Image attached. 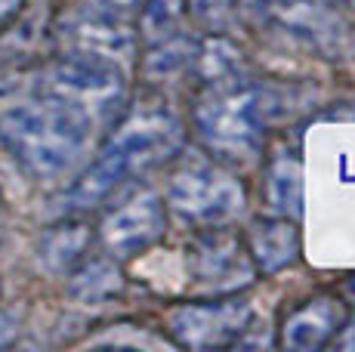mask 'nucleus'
<instances>
[{"label": "nucleus", "instance_id": "1", "mask_svg": "<svg viewBox=\"0 0 355 352\" xmlns=\"http://www.w3.org/2000/svg\"><path fill=\"white\" fill-rule=\"evenodd\" d=\"M93 121L56 96L6 108L0 114V146L28 176L56 179L80 164L93 139Z\"/></svg>", "mask_w": 355, "mask_h": 352}, {"label": "nucleus", "instance_id": "2", "mask_svg": "<svg viewBox=\"0 0 355 352\" xmlns=\"http://www.w3.org/2000/svg\"><path fill=\"white\" fill-rule=\"evenodd\" d=\"M282 112L284 99L275 90L238 80L210 90V96L195 108V137L220 164H250L263 152L266 137Z\"/></svg>", "mask_w": 355, "mask_h": 352}, {"label": "nucleus", "instance_id": "3", "mask_svg": "<svg viewBox=\"0 0 355 352\" xmlns=\"http://www.w3.org/2000/svg\"><path fill=\"white\" fill-rule=\"evenodd\" d=\"M44 93L80 108L93 124H99L121 112L127 99V80L121 65L68 50L59 62L50 65L44 78Z\"/></svg>", "mask_w": 355, "mask_h": 352}, {"label": "nucleus", "instance_id": "4", "mask_svg": "<svg viewBox=\"0 0 355 352\" xmlns=\"http://www.w3.org/2000/svg\"><path fill=\"white\" fill-rule=\"evenodd\" d=\"M182 142H186V130L176 114H170L167 108H136L114 127L112 139L99 155L112 161L130 182L133 176H142L170 161L182 148Z\"/></svg>", "mask_w": 355, "mask_h": 352}, {"label": "nucleus", "instance_id": "5", "mask_svg": "<svg viewBox=\"0 0 355 352\" xmlns=\"http://www.w3.org/2000/svg\"><path fill=\"white\" fill-rule=\"evenodd\" d=\"M167 204L176 216L195 226H223L248 204L244 186L220 161H195L173 173L167 186Z\"/></svg>", "mask_w": 355, "mask_h": 352}, {"label": "nucleus", "instance_id": "6", "mask_svg": "<svg viewBox=\"0 0 355 352\" xmlns=\"http://www.w3.org/2000/svg\"><path fill=\"white\" fill-rule=\"evenodd\" d=\"M189 272L201 288L214 294H238L257 275L248 245L223 226H204L189 250Z\"/></svg>", "mask_w": 355, "mask_h": 352}, {"label": "nucleus", "instance_id": "7", "mask_svg": "<svg viewBox=\"0 0 355 352\" xmlns=\"http://www.w3.org/2000/svg\"><path fill=\"white\" fill-rule=\"evenodd\" d=\"M254 309L241 297H226L214 303H186L170 313V334L180 346L214 349L238 343L248 331Z\"/></svg>", "mask_w": 355, "mask_h": 352}, {"label": "nucleus", "instance_id": "8", "mask_svg": "<svg viewBox=\"0 0 355 352\" xmlns=\"http://www.w3.org/2000/svg\"><path fill=\"white\" fill-rule=\"evenodd\" d=\"M167 232V207L155 192H136L105 213L99 226V241L114 260L146 254Z\"/></svg>", "mask_w": 355, "mask_h": 352}, {"label": "nucleus", "instance_id": "9", "mask_svg": "<svg viewBox=\"0 0 355 352\" xmlns=\"http://www.w3.org/2000/svg\"><path fill=\"white\" fill-rule=\"evenodd\" d=\"M62 35L71 53L96 56L114 65H124L136 53V35L127 25V19L105 16V12H96L90 6L65 25Z\"/></svg>", "mask_w": 355, "mask_h": 352}, {"label": "nucleus", "instance_id": "10", "mask_svg": "<svg viewBox=\"0 0 355 352\" xmlns=\"http://www.w3.org/2000/svg\"><path fill=\"white\" fill-rule=\"evenodd\" d=\"M346 322V300L312 297L282 322V346L293 352H315L337 337Z\"/></svg>", "mask_w": 355, "mask_h": 352}, {"label": "nucleus", "instance_id": "11", "mask_svg": "<svg viewBox=\"0 0 355 352\" xmlns=\"http://www.w3.org/2000/svg\"><path fill=\"white\" fill-rule=\"evenodd\" d=\"M248 254L257 272L278 275L300 260V229L288 216H257L248 229Z\"/></svg>", "mask_w": 355, "mask_h": 352}, {"label": "nucleus", "instance_id": "12", "mask_svg": "<svg viewBox=\"0 0 355 352\" xmlns=\"http://www.w3.org/2000/svg\"><path fill=\"white\" fill-rule=\"evenodd\" d=\"M93 232L90 222L78 220V216H65V220L53 222L37 241V260L50 275H68L87 260L93 247Z\"/></svg>", "mask_w": 355, "mask_h": 352}, {"label": "nucleus", "instance_id": "13", "mask_svg": "<svg viewBox=\"0 0 355 352\" xmlns=\"http://www.w3.org/2000/svg\"><path fill=\"white\" fill-rule=\"evenodd\" d=\"M275 22L284 25L293 37H300L306 46H312V50H318V53L343 50L346 25L327 10V3H322V0H297Z\"/></svg>", "mask_w": 355, "mask_h": 352}, {"label": "nucleus", "instance_id": "14", "mask_svg": "<svg viewBox=\"0 0 355 352\" xmlns=\"http://www.w3.org/2000/svg\"><path fill=\"white\" fill-rule=\"evenodd\" d=\"M266 204L288 220H300L303 213V161L291 148H282L266 164Z\"/></svg>", "mask_w": 355, "mask_h": 352}, {"label": "nucleus", "instance_id": "15", "mask_svg": "<svg viewBox=\"0 0 355 352\" xmlns=\"http://www.w3.org/2000/svg\"><path fill=\"white\" fill-rule=\"evenodd\" d=\"M121 290H124V272L112 254L84 260L78 269L68 272V297L84 306H102L121 297Z\"/></svg>", "mask_w": 355, "mask_h": 352}, {"label": "nucleus", "instance_id": "16", "mask_svg": "<svg viewBox=\"0 0 355 352\" xmlns=\"http://www.w3.org/2000/svg\"><path fill=\"white\" fill-rule=\"evenodd\" d=\"M192 69L198 71V78H201L210 90H216V87L238 84L235 78H241L244 59H241V50H238L232 40L220 37V35H210L207 40H198V53H195Z\"/></svg>", "mask_w": 355, "mask_h": 352}, {"label": "nucleus", "instance_id": "17", "mask_svg": "<svg viewBox=\"0 0 355 352\" xmlns=\"http://www.w3.org/2000/svg\"><path fill=\"white\" fill-rule=\"evenodd\" d=\"M195 53H198V40L176 31V35H170L164 40H155L152 44L148 56L142 59V74H146L148 80L173 78V74L192 69Z\"/></svg>", "mask_w": 355, "mask_h": 352}, {"label": "nucleus", "instance_id": "18", "mask_svg": "<svg viewBox=\"0 0 355 352\" xmlns=\"http://www.w3.org/2000/svg\"><path fill=\"white\" fill-rule=\"evenodd\" d=\"M186 12H189L186 0H146L142 10L136 12L139 16V37L155 44V40L176 35Z\"/></svg>", "mask_w": 355, "mask_h": 352}, {"label": "nucleus", "instance_id": "19", "mask_svg": "<svg viewBox=\"0 0 355 352\" xmlns=\"http://www.w3.org/2000/svg\"><path fill=\"white\" fill-rule=\"evenodd\" d=\"M186 6L195 22L207 28L210 35L226 31L235 19V0H186Z\"/></svg>", "mask_w": 355, "mask_h": 352}, {"label": "nucleus", "instance_id": "20", "mask_svg": "<svg viewBox=\"0 0 355 352\" xmlns=\"http://www.w3.org/2000/svg\"><path fill=\"white\" fill-rule=\"evenodd\" d=\"M293 3L297 0H235V10H241L250 22H275Z\"/></svg>", "mask_w": 355, "mask_h": 352}, {"label": "nucleus", "instance_id": "21", "mask_svg": "<svg viewBox=\"0 0 355 352\" xmlns=\"http://www.w3.org/2000/svg\"><path fill=\"white\" fill-rule=\"evenodd\" d=\"M146 0H90V10L96 12H105V16H114V19H130L142 10Z\"/></svg>", "mask_w": 355, "mask_h": 352}, {"label": "nucleus", "instance_id": "22", "mask_svg": "<svg viewBox=\"0 0 355 352\" xmlns=\"http://www.w3.org/2000/svg\"><path fill=\"white\" fill-rule=\"evenodd\" d=\"M334 346L346 349V352H355V318H346L343 322V328H340L337 337H334Z\"/></svg>", "mask_w": 355, "mask_h": 352}, {"label": "nucleus", "instance_id": "23", "mask_svg": "<svg viewBox=\"0 0 355 352\" xmlns=\"http://www.w3.org/2000/svg\"><path fill=\"white\" fill-rule=\"evenodd\" d=\"M16 337H19V324H16V318L0 313V349L12 346V343H16Z\"/></svg>", "mask_w": 355, "mask_h": 352}, {"label": "nucleus", "instance_id": "24", "mask_svg": "<svg viewBox=\"0 0 355 352\" xmlns=\"http://www.w3.org/2000/svg\"><path fill=\"white\" fill-rule=\"evenodd\" d=\"M25 0H0V31H6L12 25V19L22 12Z\"/></svg>", "mask_w": 355, "mask_h": 352}, {"label": "nucleus", "instance_id": "25", "mask_svg": "<svg viewBox=\"0 0 355 352\" xmlns=\"http://www.w3.org/2000/svg\"><path fill=\"white\" fill-rule=\"evenodd\" d=\"M343 300L349 303V306H355V275H352V279L343 284Z\"/></svg>", "mask_w": 355, "mask_h": 352}, {"label": "nucleus", "instance_id": "26", "mask_svg": "<svg viewBox=\"0 0 355 352\" xmlns=\"http://www.w3.org/2000/svg\"><path fill=\"white\" fill-rule=\"evenodd\" d=\"M327 6H346V10H355V0H322Z\"/></svg>", "mask_w": 355, "mask_h": 352}]
</instances>
